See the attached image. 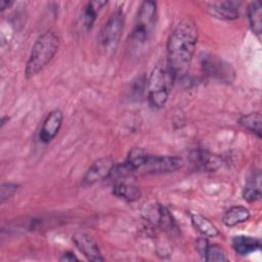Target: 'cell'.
<instances>
[{"mask_svg":"<svg viewBox=\"0 0 262 262\" xmlns=\"http://www.w3.org/2000/svg\"><path fill=\"white\" fill-rule=\"evenodd\" d=\"M147 152L140 148V147H134L132 148L128 156L127 159L125 160L135 171H138L140 169V167L142 166V164L144 163L146 157H147Z\"/></svg>","mask_w":262,"mask_h":262,"instance_id":"cell-21","label":"cell"},{"mask_svg":"<svg viewBox=\"0 0 262 262\" xmlns=\"http://www.w3.org/2000/svg\"><path fill=\"white\" fill-rule=\"evenodd\" d=\"M174 77L167 66L157 64L147 80L148 100L154 107L161 108L167 103Z\"/></svg>","mask_w":262,"mask_h":262,"instance_id":"cell-3","label":"cell"},{"mask_svg":"<svg viewBox=\"0 0 262 262\" xmlns=\"http://www.w3.org/2000/svg\"><path fill=\"white\" fill-rule=\"evenodd\" d=\"M239 5L241 4L235 1H223L209 5L208 11L213 17L232 20L236 19L239 15Z\"/></svg>","mask_w":262,"mask_h":262,"instance_id":"cell-11","label":"cell"},{"mask_svg":"<svg viewBox=\"0 0 262 262\" xmlns=\"http://www.w3.org/2000/svg\"><path fill=\"white\" fill-rule=\"evenodd\" d=\"M204 259L206 261H217V262H225L228 261V258L226 257V254L224 252V250L218 246V245H208L205 255H204Z\"/></svg>","mask_w":262,"mask_h":262,"instance_id":"cell-22","label":"cell"},{"mask_svg":"<svg viewBox=\"0 0 262 262\" xmlns=\"http://www.w3.org/2000/svg\"><path fill=\"white\" fill-rule=\"evenodd\" d=\"M114 166L115 163L111 158H101L96 160L84 174L82 184L88 186L108 178Z\"/></svg>","mask_w":262,"mask_h":262,"instance_id":"cell-8","label":"cell"},{"mask_svg":"<svg viewBox=\"0 0 262 262\" xmlns=\"http://www.w3.org/2000/svg\"><path fill=\"white\" fill-rule=\"evenodd\" d=\"M106 3V1H90L84 6L79 19L81 28L83 30L89 31L92 28L93 24L96 20L97 14Z\"/></svg>","mask_w":262,"mask_h":262,"instance_id":"cell-12","label":"cell"},{"mask_svg":"<svg viewBox=\"0 0 262 262\" xmlns=\"http://www.w3.org/2000/svg\"><path fill=\"white\" fill-rule=\"evenodd\" d=\"M261 243L258 238L248 235H237L232 238V248L237 255L246 256L260 249Z\"/></svg>","mask_w":262,"mask_h":262,"instance_id":"cell-14","label":"cell"},{"mask_svg":"<svg viewBox=\"0 0 262 262\" xmlns=\"http://www.w3.org/2000/svg\"><path fill=\"white\" fill-rule=\"evenodd\" d=\"M195 21L186 16L171 32L167 42V67L174 79L182 78L188 71L198 42Z\"/></svg>","mask_w":262,"mask_h":262,"instance_id":"cell-1","label":"cell"},{"mask_svg":"<svg viewBox=\"0 0 262 262\" xmlns=\"http://www.w3.org/2000/svg\"><path fill=\"white\" fill-rule=\"evenodd\" d=\"M261 173L254 171L248 178L243 189V199L249 203L256 202L261 198Z\"/></svg>","mask_w":262,"mask_h":262,"instance_id":"cell-13","label":"cell"},{"mask_svg":"<svg viewBox=\"0 0 262 262\" xmlns=\"http://www.w3.org/2000/svg\"><path fill=\"white\" fill-rule=\"evenodd\" d=\"M182 166V160L171 156H152L147 155L139 171L147 174L172 173Z\"/></svg>","mask_w":262,"mask_h":262,"instance_id":"cell-7","label":"cell"},{"mask_svg":"<svg viewBox=\"0 0 262 262\" xmlns=\"http://www.w3.org/2000/svg\"><path fill=\"white\" fill-rule=\"evenodd\" d=\"M63 120V114L60 110L51 111L43 121L39 138L42 142H50L59 132Z\"/></svg>","mask_w":262,"mask_h":262,"instance_id":"cell-10","label":"cell"},{"mask_svg":"<svg viewBox=\"0 0 262 262\" xmlns=\"http://www.w3.org/2000/svg\"><path fill=\"white\" fill-rule=\"evenodd\" d=\"M12 4H13L12 1L1 0V1H0V9H1V10H4V9H6V8H9Z\"/></svg>","mask_w":262,"mask_h":262,"instance_id":"cell-26","label":"cell"},{"mask_svg":"<svg viewBox=\"0 0 262 262\" xmlns=\"http://www.w3.org/2000/svg\"><path fill=\"white\" fill-rule=\"evenodd\" d=\"M248 19L252 32L260 39L262 33V8L258 1L251 2L247 8Z\"/></svg>","mask_w":262,"mask_h":262,"instance_id":"cell-18","label":"cell"},{"mask_svg":"<svg viewBox=\"0 0 262 262\" xmlns=\"http://www.w3.org/2000/svg\"><path fill=\"white\" fill-rule=\"evenodd\" d=\"M6 121L8 122V117L3 116V117H2V119H1V127H3V126L6 124Z\"/></svg>","mask_w":262,"mask_h":262,"instance_id":"cell-27","label":"cell"},{"mask_svg":"<svg viewBox=\"0 0 262 262\" xmlns=\"http://www.w3.org/2000/svg\"><path fill=\"white\" fill-rule=\"evenodd\" d=\"M72 241L76 248L87 258L89 261L100 262L103 261V257L95 241L84 232H76L72 236Z\"/></svg>","mask_w":262,"mask_h":262,"instance_id":"cell-9","label":"cell"},{"mask_svg":"<svg viewBox=\"0 0 262 262\" xmlns=\"http://www.w3.org/2000/svg\"><path fill=\"white\" fill-rule=\"evenodd\" d=\"M203 72L214 79L221 82L231 83L234 79V70L225 60L213 54H204L201 59Z\"/></svg>","mask_w":262,"mask_h":262,"instance_id":"cell-6","label":"cell"},{"mask_svg":"<svg viewBox=\"0 0 262 262\" xmlns=\"http://www.w3.org/2000/svg\"><path fill=\"white\" fill-rule=\"evenodd\" d=\"M192 159L193 163L198 167L206 171H215L221 164V160L219 157L204 150L195 151L192 156Z\"/></svg>","mask_w":262,"mask_h":262,"instance_id":"cell-19","label":"cell"},{"mask_svg":"<svg viewBox=\"0 0 262 262\" xmlns=\"http://www.w3.org/2000/svg\"><path fill=\"white\" fill-rule=\"evenodd\" d=\"M238 123L242 127L249 130L250 132L254 133L258 138H261L262 136V128H261V115L258 112L249 113L247 115H244L239 118Z\"/></svg>","mask_w":262,"mask_h":262,"instance_id":"cell-20","label":"cell"},{"mask_svg":"<svg viewBox=\"0 0 262 262\" xmlns=\"http://www.w3.org/2000/svg\"><path fill=\"white\" fill-rule=\"evenodd\" d=\"M18 184L12 183V182H6L2 183L0 187V203L3 204L6 200L10 199L14 192L17 190Z\"/></svg>","mask_w":262,"mask_h":262,"instance_id":"cell-23","label":"cell"},{"mask_svg":"<svg viewBox=\"0 0 262 262\" xmlns=\"http://www.w3.org/2000/svg\"><path fill=\"white\" fill-rule=\"evenodd\" d=\"M157 10L155 1L141 3L131 34V40L136 45H141L150 38L157 23Z\"/></svg>","mask_w":262,"mask_h":262,"instance_id":"cell-4","label":"cell"},{"mask_svg":"<svg viewBox=\"0 0 262 262\" xmlns=\"http://www.w3.org/2000/svg\"><path fill=\"white\" fill-rule=\"evenodd\" d=\"M113 193L117 198L126 202H135L141 196V191L137 186L122 181H117L114 184Z\"/></svg>","mask_w":262,"mask_h":262,"instance_id":"cell-16","label":"cell"},{"mask_svg":"<svg viewBox=\"0 0 262 262\" xmlns=\"http://www.w3.org/2000/svg\"><path fill=\"white\" fill-rule=\"evenodd\" d=\"M208 245H209L208 241L206 238H204V237L203 238H199L198 242H196V250L200 253V255L203 256V258H204V255H205V252H206V249H207Z\"/></svg>","mask_w":262,"mask_h":262,"instance_id":"cell-24","label":"cell"},{"mask_svg":"<svg viewBox=\"0 0 262 262\" xmlns=\"http://www.w3.org/2000/svg\"><path fill=\"white\" fill-rule=\"evenodd\" d=\"M190 218L194 229L203 236L216 237L219 235V230L217 229V227L205 216L193 213L190 215Z\"/></svg>","mask_w":262,"mask_h":262,"instance_id":"cell-17","label":"cell"},{"mask_svg":"<svg viewBox=\"0 0 262 262\" xmlns=\"http://www.w3.org/2000/svg\"><path fill=\"white\" fill-rule=\"evenodd\" d=\"M251 213L249 209L243 206H234L229 208L223 215L222 222L228 227L235 226L249 220Z\"/></svg>","mask_w":262,"mask_h":262,"instance_id":"cell-15","label":"cell"},{"mask_svg":"<svg viewBox=\"0 0 262 262\" xmlns=\"http://www.w3.org/2000/svg\"><path fill=\"white\" fill-rule=\"evenodd\" d=\"M59 47V38L52 32L47 31L35 41L25 69V76L30 79L41 72L53 58Z\"/></svg>","mask_w":262,"mask_h":262,"instance_id":"cell-2","label":"cell"},{"mask_svg":"<svg viewBox=\"0 0 262 262\" xmlns=\"http://www.w3.org/2000/svg\"><path fill=\"white\" fill-rule=\"evenodd\" d=\"M60 261H78L79 259L76 257V255L70 251L64 252L63 254H61V257L59 258Z\"/></svg>","mask_w":262,"mask_h":262,"instance_id":"cell-25","label":"cell"},{"mask_svg":"<svg viewBox=\"0 0 262 262\" xmlns=\"http://www.w3.org/2000/svg\"><path fill=\"white\" fill-rule=\"evenodd\" d=\"M125 23V15L121 8L114 11L100 30L98 42L105 51L114 50L121 38Z\"/></svg>","mask_w":262,"mask_h":262,"instance_id":"cell-5","label":"cell"}]
</instances>
